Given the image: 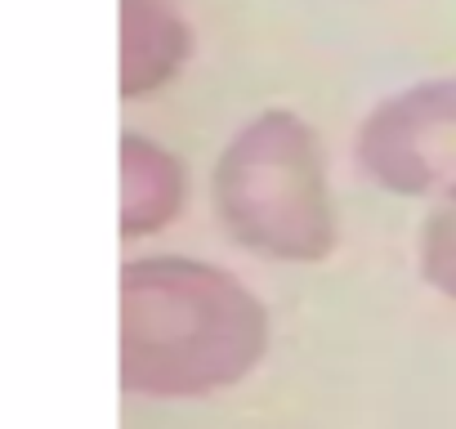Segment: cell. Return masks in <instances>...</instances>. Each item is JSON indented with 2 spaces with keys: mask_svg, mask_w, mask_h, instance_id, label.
Masks as SVG:
<instances>
[{
  "mask_svg": "<svg viewBox=\"0 0 456 429\" xmlns=\"http://www.w3.org/2000/svg\"><path fill=\"white\" fill-rule=\"evenodd\" d=\"M269 349V313L238 273L192 255L130 260L121 273V384L201 398L238 384Z\"/></svg>",
  "mask_w": 456,
  "mask_h": 429,
  "instance_id": "obj_1",
  "label": "cell"
},
{
  "mask_svg": "<svg viewBox=\"0 0 456 429\" xmlns=\"http://www.w3.org/2000/svg\"><path fill=\"white\" fill-rule=\"evenodd\" d=\"M210 197L224 229L269 260H322L336 247V210L318 134L269 108L224 148Z\"/></svg>",
  "mask_w": 456,
  "mask_h": 429,
  "instance_id": "obj_2",
  "label": "cell"
},
{
  "mask_svg": "<svg viewBox=\"0 0 456 429\" xmlns=\"http://www.w3.org/2000/svg\"><path fill=\"white\" fill-rule=\"evenodd\" d=\"M362 174L394 197H438L456 183V72L380 99L358 134Z\"/></svg>",
  "mask_w": 456,
  "mask_h": 429,
  "instance_id": "obj_3",
  "label": "cell"
},
{
  "mask_svg": "<svg viewBox=\"0 0 456 429\" xmlns=\"http://www.w3.org/2000/svg\"><path fill=\"white\" fill-rule=\"evenodd\" d=\"M121 170H126V201H121V229H126V238L157 233V229H166L175 214L183 210L188 170L157 139L126 134Z\"/></svg>",
  "mask_w": 456,
  "mask_h": 429,
  "instance_id": "obj_4",
  "label": "cell"
},
{
  "mask_svg": "<svg viewBox=\"0 0 456 429\" xmlns=\"http://www.w3.org/2000/svg\"><path fill=\"white\" fill-rule=\"evenodd\" d=\"M126 10H134L143 19V54L121 63V90L139 94V90H157L161 81L175 77V68L188 54V28L179 19V10L170 0H126Z\"/></svg>",
  "mask_w": 456,
  "mask_h": 429,
  "instance_id": "obj_5",
  "label": "cell"
},
{
  "mask_svg": "<svg viewBox=\"0 0 456 429\" xmlns=\"http://www.w3.org/2000/svg\"><path fill=\"white\" fill-rule=\"evenodd\" d=\"M416 269L429 291L456 304V183L434 197L416 233Z\"/></svg>",
  "mask_w": 456,
  "mask_h": 429,
  "instance_id": "obj_6",
  "label": "cell"
}]
</instances>
